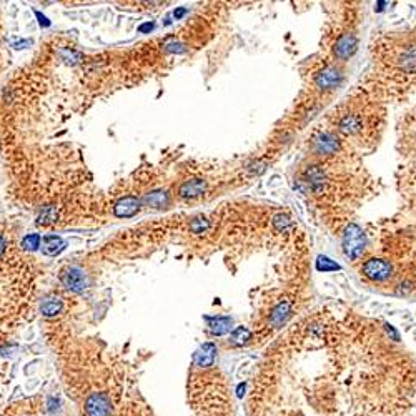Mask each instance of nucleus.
<instances>
[{
	"label": "nucleus",
	"instance_id": "f257e3e1",
	"mask_svg": "<svg viewBox=\"0 0 416 416\" xmlns=\"http://www.w3.org/2000/svg\"><path fill=\"white\" fill-rule=\"evenodd\" d=\"M365 248H366V237L363 230L355 225V223H350L346 228H345V233H343V252L345 255L350 260L357 261L363 257L365 253Z\"/></svg>",
	"mask_w": 416,
	"mask_h": 416
},
{
	"label": "nucleus",
	"instance_id": "f03ea898",
	"mask_svg": "<svg viewBox=\"0 0 416 416\" xmlns=\"http://www.w3.org/2000/svg\"><path fill=\"white\" fill-rule=\"evenodd\" d=\"M361 273L371 281H386L393 275V266L383 258H370L361 268Z\"/></svg>",
	"mask_w": 416,
	"mask_h": 416
},
{
	"label": "nucleus",
	"instance_id": "7ed1b4c3",
	"mask_svg": "<svg viewBox=\"0 0 416 416\" xmlns=\"http://www.w3.org/2000/svg\"><path fill=\"white\" fill-rule=\"evenodd\" d=\"M85 414L87 416H110L112 401L105 393H92L85 400Z\"/></svg>",
	"mask_w": 416,
	"mask_h": 416
},
{
	"label": "nucleus",
	"instance_id": "20e7f679",
	"mask_svg": "<svg viewBox=\"0 0 416 416\" xmlns=\"http://www.w3.org/2000/svg\"><path fill=\"white\" fill-rule=\"evenodd\" d=\"M341 82H343V73L335 65L325 67L323 70H320L317 75H315V85H317L320 90H325V92L337 89V87L341 85Z\"/></svg>",
	"mask_w": 416,
	"mask_h": 416
},
{
	"label": "nucleus",
	"instance_id": "39448f33",
	"mask_svg": "<svg viewBox=\"0 0 416 416\" xmlns=\"http://www.w3.org/2000/svg\"><path fill=\"white\" fill-rule=\"evenodd\" d=\"M60 281L64 283L65 288H69L72 292H84L89 286V278L84 270H80L78 266H70L60 275Z\"/></svg>",
	"mask_w": 416,
	"mask_h": 416
},
{
	"label": "nucleus",
	"instance_id": "423d86ee",
	"mask_svg": "<svg viewBox=\"0 0 416 416\" xmlns=\"http://www.w3.org/2000/svg\"><path fill=\"white\" fill-rule=\"evenodd\" d=\"M357 47H358L357 35H355L353 32H346L343 35H340L337 44H335V49H333L335 57L341 60V62H345V60H348L357 52Z\"/></svg>",
	"mask_w": 416,
	"mask_h": 416
},
{
	"label": "nucleus",
	"instance_id": "0eeeda50",
	"mask_svg": "<svg viewBox=\"0 0 416 416\" xmlns=\"http://www.w3.org/2000/svg\"><path fill=\"white\" fill-rule=\"evenodd\" d=\"M140 200L135 195H127L123 198H120L118 202L113 206V213L118 218H130L133 215H137L140 210Z\"/></svg>",
	"mask_w": 416,
	"mask_h": 416
},
{
	"label": "nucleus",
	"instance_id": "6e6552de",
	"mask_svg": "<svg viewBox=\"0 0 416 416\" xmlns=\"http://www.w3.org/2000/svg\"><path fill=\"white\" fill-rule=\"evenodd\" d=\"M215 358H217V346L213 343H203L193 357V363L198 368H210L215 363Z\"/></svg>",
	"mask_w": 416,
	"mask_h": 416
},
{
	"label": "nucleus",
	"instance_id": "1a4fd4ad",
	"mask_svg": "<svg viewBox=\"0 0 416 416\" xmlns=\"http://www.w3.org/2000/svg\"><path fill=\"white\" fill-rule=\"evenodd\" d=\"M206 189V182L202 178H193L189 182L182 183V186L178 189V195L183 198H195L198 195H202Z\"/></svg>",
	"mask_w": 416,
	"mask_h": 416
},
{
	"label": "nucleus",
	"instance_id": "9d476101",
	"mask_svg": "<svg viewBox=\"0 0 416 416\" xmlns=\"http://www.w3.org/2000/svg\"><path fill=\"white\" fill-rule=\"evenodd\" d=\"M361 127H363V122H361V118L358 115H355V113H346L338 122V130L341 133H345V135H355V133H358L361 130Z\"/></svg>",
	"mask_w": 416,
	"mask_h": 416
},
{
	"label": "nucleus",
	"instance_id": "9b49d317",
	"mask_svg": "<svg viewBox=\"0 0 416 416\" xmlns=\"http://www.w3.org/2000/svg\"><path fill=\"white\" fill-rule=\"evenodd\" d=\"M315 150L318 153H325V155H330L338 150V142L337 138L330 133H320V135L315 138Z\"/></svg>",
	"mask_w": 416,
	"mask_h": 416
},
{
	"label": "nucleus",
	"instance_id": "f8f14e48",
	"mask_svg": "<svg viewBox=\"0 0 416 416\" xmlns=\"http://www.w3.org/2000/svg\"><path fill=\"white\" fill-rule=\"evenodd\" d=\"M290 313H292V301H288V300L280 301V303L272 310V315H270L272 325L273 326L283 325L286 321V318L290 317Z\"/></svg>",
	"mask_w": 416,
	"mask_h": 416
},
{
	"label": "nucleus",
	"instance_id": "ddd939ff",
	"mask_svg": "<svg viewBox=\"0 0 416 416\" xmlns=\"http://www.w3.org/2000/svg\"><path fill=\"white\" fill-rule=\"evenodd\" d=\"M64 248V241L57 235H47L42 240V252L45 255H57Z\"/></svg>",
	"mask_w": 416,
	"mask_h": 416
},
{
	"label": "nucleus",
	"instance_id": "4468645a",
	"mask_svg": "<svg viewBox=\"0 0 416 416\" xmlns=\"http://www.w3.org/2000/svg\"><path fill=\"white\" fill-rule=\"evenodd\" d=\"M210 328L215 335H225L232 330V318L228 317H217L210 320Z\"/></svg>",
	"mask_w": 416,
	"mask_h": 416
},
{
	"label": "nucleus",
	"instance_id": "2eb2a0df",
	"mask_svg": "<svg viewBox=\"0 0 416 416\" xmlns=\"http://www.w3.org/2000/svg\"><path fill=\"white\" fill-rule=\"evenodd\" d=\"M167 202H169V195L162 190L147 193V197H145V203L149 206H153V208H162L167 205Z\"/></svg>",
	"mask_w": 416,
	"mask_h": 416
},
{
	"label": "nucleus",
	"instance_id": "dca6fc26",
	"mask_svg": "<svg viewBox=\"0 0 416 416\" xmlns=\"http://www.w3.org/2000/svg\"><path fill=\"white\" fill-rule=\"evenodd\" d=\"M250 331L246 330V328L243 326H238V328H235L233 333H232V341L235 345H246L248 343V340H250Z\"/></svg>",
	"mask_w": 416,
	"mask_h": 416
},
{
	"label": "nucleus",
	"instance_id": "f3484780",
	"mask_svg": "<svg viewBox=\"0 0 416 416\" xmlns=\"http://www.w3.org/2000/svg\"><path fill=\"white\" fill-rule=\"evenodd\" d=\"M60 310H62V303L55 298H49L42 305V313L47 315V317H53V315L60 313Z\"/></svg>",
	"mask_w": 416,
	"mask_h": 416
},
{
	"label": "nucleus",
	"instance_id": "a211bd4d",
	"mask_svg": "<svg viewBox=\"0 0 416 416\" xmlns=\"http://www.w3.org/2000/svg\"><path fill=\"white\" fill-rule=\"evenodd\" d=\"M208 226H210V220H206L205 217H198L195 220H192V223H190V230L193 233H205L208 230Z\"/></svg>",
	"mask_w": 416,
	"mask_h": 416
},
{
	"label": "nucleus",
	"instance_id": "6ab92c4d",
	"mask_svg": "<svg viewBox=\"0 0 416 416\" xmlns=\"http://www.w3.org/2000/svg\"><path fill=\"white\" fill-rule=\"evenodd\" d=\"M317 268H318V270H323V272H331V270H338L340 266L337 263H333L330 258L320 257L318 261H317Z\"/></svg>",
	"mask_w": 416,
	"mask_h": 416
},
{
	"label": "nucleus",
	"instance_id": "aec40b11",
	"mask_svg": "<svg viewBox=\"0 0 416 416\" xmlns=\"http://www.w3.org/2000/svg\"><path fill=\"white\" fill-rule=\"evenodd\" d=\"M38 245H40V237L35 233L27 235V237L24 238V241H22V246H25L27 250H35Z\"/></svg>",
	"mask_w": 416,
	"mask_h": 416
},
{
	"label": "nucleus",
	"instance_id": "412c9836",
	"mask_svg": "<svg viewBox=\"0 0 416 416\" xmlns=\"http://www.w3.org/2000/svg\"><path fill=\"white\" fill-rule=\"evenodd\" d=\"M273 226L277 228L278 232H285L288 226H290V220H288L285 215H277L273 218Z\"/></svg>",
	"mask_w": 416,
	"mask_h": 416
},
{
	"label": "nucleus",
	"instance_id": "4be33fe9",
	"mask_svg": "<svg viewBox=\"0 0 416 416\" xmlns=\"http://www.w3.org/2000/svg\"><path fill=\"white\" fill-rule=\"evenodd\" d=\"M4 252H5V238L2 237V235H0V258H2Z\"/></svg>",
	"mask_w": 416,
	"mask_h": 416
},
{
	"label": "nucleus",
	"instance_id": "5701e85b",
	"mask_svg": "<svg viewBox=\"0 0 416 416\" xmlns=\"http://www.w3.org/2000/svg\"><path fill=\"white\" fill-rule=\"evenodd\" d=\"M237 394H238V398L243 397V394H245V385H240V386H238V393H237Z\"/></svg>",
	"mask_w": 416,
	"mask_h": 416
}]
</instances>
